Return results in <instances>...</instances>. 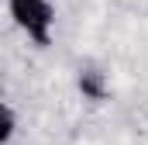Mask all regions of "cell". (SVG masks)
Segmentation results:
<instances>
[{"instance_id": "6da1fadb", "label": "cell", "mask_w": 148, "mask_h": 145, "mask_svg": "<svg viewBox=\"0 0 148 145\" xmlns=\"http://www.w3.org/2000/svg\"><path fill=\"white\" fill-rule=\"evenodd\" d=\"M7 17L31 38L38 48L52 45V28H55L52 0H7Z\"/></svg>"}, {"instance_id": "7a4b0ae2", "label": "cell", "mask_w": 148, "mask_h": 145, "mask_svg": "<svg viewBox=\"0 0 148 145\" xmlns=\"http://www.w3.org/2000/svg\"><path fill=\"white\" fill-rule=\"evenodd\" d=\"M76 86H79V93H83L86 100H107V97H110V79H107V72L100 69V66H93V62L79 66Z\"/></svg>"}, {"instance_id": "3957f363", "label": "cell", "mask_w": 148, "mask_h": 145, "mask_svg": "<svg viewBox=\"0 0 148 145\" xmlns=\"http://www.w3.org/2000/svg\"><path fill=\"white\" fill-rule=\"evenodd\" d=\"M14 131H17V114L10 110V104L0 97V145H7L14 138Z\"/></svg>"}]
</instances>
